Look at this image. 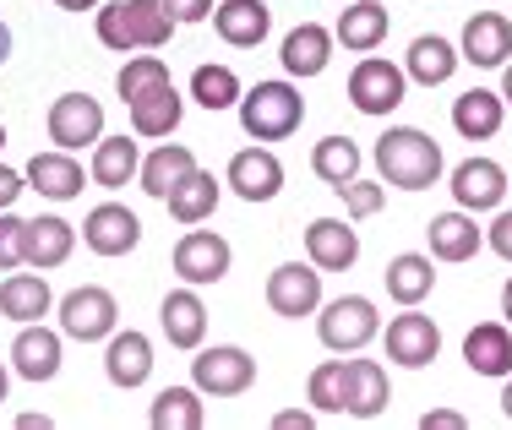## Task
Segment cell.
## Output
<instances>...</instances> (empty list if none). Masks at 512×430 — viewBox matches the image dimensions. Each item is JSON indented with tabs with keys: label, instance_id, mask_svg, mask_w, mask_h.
<instances>
[{
	"label": "cell",
	"instance_id": "30bf717a",
	"mask_svg": "<svg viewBox=\"0 0 512 430\" xmlns=\"http://www.w3.org/2000/svg\"><path fill=\"white\" fill-rule=\"evenodd\" d=\"M512 191V175L496 158H463L453 169V202L463 213H496Z\"/></svg>",
	"mask_w": 512,
	"mask_h": 430
},
{
	"label": "cell",
	"instance_id": "f35d334b",
	"mask_svg": "<svg viewBox=\"0 0 512 430\" xmlns=\"http://www.w3.org/2000/svg\"><path fill=\"white\" fill-rule=\"evenodd\" d=\"M306 398L316 414H344V360H322L306 382Z\"/></svg>",
	"mask_w": 512,
	"mask_h": 430
},
{
	"label": "cell",
	"instance_id": "6da1fadb",
	"mask_svg": "<svg viewBox=\"0 0 512 430\" xmlns=\"http://www.w3.org/2000/svg\"><path fill=\"white\" fill-rule=\"evenodd\" d=\"M376 169H382V186L398 191H425L442 180V142L420 126H393L376 142Z\"/></svg>",
	"mask_w": 512,
	"mask_h": 430
},
{
	"label": "cell",
	"instance_id": "7402d4cb",
	"mask_svg": "<svg viewBox=\"0 0 512 430\" xmlns=\"http://www.w3.org/2000/svg\"><path fill=\"white\" fill-rule=\"evenodd\" d=\"M425 235H431V256H436V262H469V256H480V245H485V229L474 224V213H463V207L431 218Z\"/></svg>",
	"mask_w": 512,
	"mask_h": 430
},
{
	"label": "cell",
	"instance_id": "4316f807",
	"mask_svg": "<svg viewBox=\"0 0 512 430\" xmlns=\"http://www.w3.org/2000/svg\"><path fill=\"white\" fill-rule=\"evenodd\" d=\"M28 186L39 196H50V202H71V196H82V164L66 153V147L33 153L28 158Z\"/></svg>",
	"mask_w": 512,
	"mask_h": 430
},
{
	"label": "cell",
	"instance_id": "ee69618b",
	"mask_svg": "<svg viewBox=\"0 0 512 430\" xmlns=\"http://www.w3.org/2000/svg\"><path fill=\"white\" fill-rule=\"evenodd\" d=\"M485 245H491L502 262H512V207H496L491 229H485Z\"/></svg>",
	"mask_w": 512,
	"mask_h": 430
},
{
	"label": "cell",
	"instance_id": "9f6ffc18",
	"mask_svg": "<svg viewBox=\"0 0 512 430\" xmlns=\"http://www.w3.org/2000/svg\"><path fill=\"white\" fill-rule=\"evenodd\" d=\"M6 387H11V371L0 365V403H6Z\"/></svg>",
	"mask_w": 512,
	"mask_h": 430
},
{
	"label": "cell",
	"instance_id": "3957f363",
	"mask_svg": "<svg viewBox=\"0 0 512 430\" xmlns=\"http://www.w3.org/2000/svg\"><path fill=\"white\" fill-rule=\"evenodd\" d=\"M316 333H322V343L333 354H360L365 343L382 333V316H376V305L365 300V294H338V300L322 305Z\"/></svg>",
	"mask_w": 512,
	"mask_h": 430
},
{
	"label": "cell",
	"instance_id": "7dc6e473",
	"mask_svg": "<svg viewBox=\"0 0 512 430\" xmlns=\"http://www.w3.org/2000/svg\"><path fill=\"white\" fill-rule=\"evenodd\" d=\"M22 191H28V186H22V175H17V169H6V164H0V213H6V207L17 202Z\"/></svg>",
	"mask_w": 512,
	"mask_h": 430
},
{
	"label": "cell",
	"instance_id": "d4e9b609",
	"mask_svg": "<svg viewBox=\"0 0 512 430\" xmlns=\"http://www.w3.org/2000/svg\"><path fill=\"white\" fill-rule=\"evenodd\" d=\"M333 28H322V22H300L295 33L284 39V49H278V60H284L289 77H322L327 60H333Z\"/></svg>",
	"mask_w": 512,
	"mask_h": 430
},
{
	"label": "cell",
	"instance_id": "836d02e7",
	"mask_svg": "<svg viewBox=\"0 0 512 430\" xmlns=\"http://www.w3.org/2000/svg\"><path fill=\"white\" fill-rule=\"evenodd\" d=\"M360 164H365V153H360V142L355 137H322L311 147V169H316V180L322 186H349V180L360 175Z\"/></svg>",
	"mask_w": 512,
	"mask_h": 430
},
{
	"label": "cell",
	"instance_id": "9a60e30c",
	"mask_svg": "<svg viewBox=\"0 0 512 430\" xmlns=\"http://www.w3.org/2000/svg\"><path fill=\"white\" fill-rule=\"evenodd\" d=\"M387 403H393V387H387V371L376 360H344V414L349 420H382Z\"/></svg>",
	"mask_w": 512,
	"mask_h": 430
},
{
	"label": "cell",
	"instance_id": "6f0895ef",
	"mask_svg": "<svg viewBox=\"0 0 512 430\" xmlns=\"http://www.w3.org/2000/svg\"><path fill=\"white\" fill-rule=\"evenodd\" d=\"M0 147H6V126H0Z\"/></svg>",
	"mask_w": 512,
	"mask_h": 430
},
{
	"label": "cell",
	"instance_id": "7bdbcfd3",
	"mask_svg": "<svg viewBox=\"0 0 512 430\" xmlns=\"http://www.w3.org/2000/svg\"><path fill=\"white\" fill-rule=\"evenodd\" d=\"M22 235H28V218H17L6 207L0 213V273H11V267H28L22 262Z\"/></svg>",
	"mask_w": 512,
	"mask_h": 430
},
{
	"label": "cell",
	"instance_id": "ab89813d",
	"mask_svg": "<svg viewBox=\"0 0 512 430\" xmlns=\"http://www.w3.org/2000/svg\"><path fill=\"white\" fill-rule=\"evenodd\" d=\"M164 82H169V66H164V60H158V55H137V60H126V66H120V82H115V88H120V98L131 104V98L164 88Z\"/></svg>",
	"mask_w": 512,
	"mask_h": 430
},
{
	"label": "cell",
	"instance_id": "681fc988",
	"mask_svg": "<svg viewBox=\"0 0 512 430\" xmlns=\"http://www.w3.org/2000/svg\"><path fill=\"white\" fill-rule=\"evenodd\" d=\"M17 425H22V430H50V414H22Z\"/></svg>",
	"mask_w": 512,
	"mask_h": 430
},
{
	"label": "cell",
	"instance_id": "4fadbf2b",
	"mask_svg": "<svg viewBox=\"0 0 512 430\" xmlns=\"http://www.w3.org/2000/svg\"><path fill=\"white\" fill-rule=\"evenodd\" d=\"M82 240H88L93 256H126V251H137L142 224H137V213H131V207L99 202L88 218H82Z\"/></svg>",
	"mask_w": 512,
	"mask_h": 430
},
{
	"label": "cell",
	"instance_id": "c3c4849f",
	"mask_svg": "<svg viewBox=\"0 0 512 430\" xmlns=\"http://www.w3.org/2000/svg\"><path fill=\"white\" fill-rule=\"evenodd\" d=\"M311 425H316V414H306V409H289L273 420V430H311Z\"/></svg>",
	"mask_w": 512,
	"mask_h": 430
},
{
	"label": "cell",
	"instance_id": "b9f144b4",
	"mask_svg": "<svg viewBox=\"0 0 512 430\" xmlns=\"http://www.w3.org/2000/svg\"><path fill=\"white\" fill-rule=\"evenodd\" d=\"M338 196H344V207H349V218H376L382 213V202H387V186H376V180H349V186H338Z\"/></svg>",
	"mask_w": 512,
	"mask_h": 430
},
{
	"label": "cell",
	"instance_id": "db71d44e",
	"mask_svg": "<svg viewBox=\"0 0 512 430\" xmlns=\"http://www.w3.org/2000/svg\"><path fill=\"white\" fill-rule=\"evenodd\" d=\"M6 55H11V28L0 22V66H6Z\"/></svg>",
	"mask_w": 512,
	"mask_h": 430
},
{
	"label": "cell",
	"instance_id": "5b68a950",
	"mask_svg": "<svg viewBox=\"0 0 512 430\" xmlns=\"http://www.w3.org/2000/svg\"><path fill=\"white\" fill-rule=\"evenodd\" d=\"M256 382V360L235 343H213L191 360V387L207 392V398H240Z\"/></svg>",
	"mask_w": 512,
	"mask_h": 430
},
{
	"label": "cell",
	"instance_id": "603a6c76",
	"mask_svg": "<svg viewBox=\"0 0 512 430\" xmlns=\"http://www.w3.org/2000/svg\"><path fill=\"white\" fill-rule=\"evenodd\" d=\"M213 28L224 44L235 49H256L267 39V28H273V11L262 6V0H218L213 6Z\"/></svg>",
	"mask_w": 512,
	"mask_h": 430
},
{
	"label": "cell",
	"instance_id": "816d5d0a",
	"mask_svg": "<svg viewBox=\"0 0 512 430\" xmlns=\"http://www.w3.org/2000/svg\"><path fill=\"white\" fill-rule=\"evenodd\" d=\"M502 322L512 327V278H507V284H502Z\"/></svg>",
	"mask_w": 512,
	"mask_h": 430
},
{
	"label": "cell",
	"instance_id": "8fae6325",
	"mask_svg": "<svg viewBox=\"0 0 512 430\" xmlns=\"http://www.w3.org/2000/svg\"><path fill=\"white\" fill-rule=\"evenodd\" d=\"M104 137V104L88 93H60L50 104V142L77 153V147L99 142Z\"/></svg>",
	"mask_w": 512,
	"mask_h": 430
},
{
	"label": "cell",
	"instance_id": "ffe728a7",
	"mask_svg": "<svg viewBox=\"0 0 512 430\" xmlns=\"http://www.w3.org/2000/svg\"><path fill=\"white\" fill-rule=\"evenodd\" d=\"M104 376L115 382L120 392H131V387H142L153 376V343L142 338V333H109V349H104Z\"/></svg>",
	"mask_w": 512,
	"mask_h": 430
},
{
	"label": "cell",
	"instance_id": "d6986e66",
	"mask_svg": "<svg viewBox=\"0 0 512 430\" xmlns=\"http://www.w3.org/2000/svg\"><path fill=\"white\" fill-rule=\"evenodd\" d=\"M387 28H393V17H387L382 0H344V17H338L333 39L344 44L349 55H371V49L387 39Z\"/></svg>",
	"mask_w": 512,
	"mask_h": 430
},
{
	"label": "cell",
	"instance_id": "5bb4252c",
	"mask_svg": "<svg viewBox=\"0 0 512 430\" xmlns=\"http://www.w3.org/2000/svg\"><path fill=\"white\" fill-rule=\"evenodd\" d=\"M458 55L469 60V66H507L512 60V22L502 17V11H474L469 22H463V44Z\"/></svg>",
	"mask_w": 512,
	"mask_h": 430
},
{
	"label": "cell",
	"instance_id": "d6a6232c",
	"mask_svg": "<svg viewBox=\"0 0 512 430\" xmlns=\"http://www.w3.org/2000/svg\"><path fill=\"white\" fill-rule=\"evenodd\" d=\"M197 169V158H191V147H180V142H164V147H153L148 158H142V169H137V180H142V191L153 196V202H164L169 191L180 186V180Z\"/></svg>",
	"mask_w": 512,
	"mask_h": 430
},
{
	"label": "cell",
	"instance_id": "ba28073f",
	"mask_svg": "<svg viewBox=\"0 0 512 430\" xmlns=\"http://www.w3.org/2000/svg\"><path fill=\"white\" fill-rule=\"evenodd\" d=\"M229 262H235V251H229V240L213 235V229H186L175 245V273H180V284H191V289L218 284V278L229 273Z\"/></svg>",
	"mask_w": 512,
	"mask_h": 430
},
{
	"label": "cell",
	"instance_id": "f907efd6",
	"mask_svg": "<svg viewBox=\"0 0 512 430\" xmlns=\"http://www.w3.org/2000/svg\"><path fill=\"white\" fill-rule=\"evenodd\" d=\"M60 11H99V0H55Z\"/></svg>",
	"mask_w": 512,
	"mask_h": 430
},
{
	"label": "cell",
	"instance_id": "60d3db41",
	"mask_svg": "<svg viewBox=\"0 0 512 430\" xmlns=\"http://www.w3.org/2000/svg\"><path fill=\"white\" fill-rule=\"evenodd\" d=\"M99 44L115 49V55L137 49V39H131V22H126V0H115V6H99Z\"/></svg>",
	"mask_w": 512,
	"mask_h": 430
},
{
	"label": "cell",
	"instance_id": "277c9868",
	"mask_svg": "<svg viewBox=\"0 0 512 430\" xmlns=\"http://www.w3.org/2000/svg\"><path fill=\"white\" fill-rule=\"evenodd\" d=\"M409 98V71L393 66L382 55H365L355 71H349V104L360 115H393L398 104Z\"/></svg>",
	"mask_w": 512,
	"mask_h": 430
},
{
	"label": "cell",
	"instance_id": "52a82bcc",
	"mask_svg": "<svg viewBox=\"0 0 512 430\" xmlns=\"http://www.w3.org/2000/svg\"><path fill=\"white\" fill-rule=\"evenodd\" d=\"M267 305H273V316H289V322L316 316L322 311V267L316 262L273 267V273H267Z\"/></svg>",
	"mask_w": 512,
	"mask_h": 430
},
{
	"label": "cell",
	"instance_id": "d590c367",
	"mask_svg": "<svg viewBox=\"0 0 512 430\" xmlns=\"http://www.w3.org/2000/svg\"><path fill=\"white\" fill-rule=\"evenodd\" d=\"M148 425L153 430H202L207 414H202V392L197 387H164L148 409Z\"/></svg>",
	"mask_w": 512,
	"mask_h": 430
},
{
	"label": "cell",
	"instance_id": "484cf974",
	"mask_svg": "<svg viewBox=\"0 0 512 430\" xmlns=\"http://www.w3.org/2000/svg\"><path fill=\"white\" fill-rule=\"evenodd\" d=\"M126 109H131V131H137L142 142H153V137H169V131L180 126V115H186V98L175 93V82H164V88L131 98Z\"/></svg>",
	"mask_w": 512,
	"mask_h": 430
},
{
	"label": "cell",
	"instance_id": "7c38bea8",
	"mask_svg": "<svg viewBox=\"0 0 512 430\" xmlns=\"http://www.w3.org/2000/svg\"><path fill=\"white\" fill-rule=\"evenodd\" d=\"M224 186L235 191L240 202H273V196L284 191V164H278V153H267V147H246V153L229 158Z\"/></svg>",
	"mask_w": 512,
	"mask_h": 430
},
{
	"label": "cell",
	"instance_id": "2e32d148",
	"mask_svg": "<svg viewBox=\"0 0 512 430\" xmlns=\"http://www.w3.org/2000/svg\"><path fill=\"white\" fill-rule=\"evenodd\" d=\"M11 371L22 382H55L60 376V333L44 322H22L17 343H11Z\"/></svg>",
	"mask_w": 512,
	"mask_h": 430
},
{
	"label": "cell",
	"instance_id": "e575fe53",
	"mask_svg": "<svg viewBox=\"0 0 512 430\" xmlns=\"http://www.w3.org/2000/svg\"><path fill=\"white\" fill-rule=\"evenodd\" d=\"M164 207H169L175 224H202V218H213V207H218V180L207 175V169H191V175L164 196Z\"/></svg>",
	"mask_w": 512,
	"mask_h": 430
},
{
	"label": "cell",
	"instance_id": "9c48e42d",
	"mask_svg": "<svg viewBox=\"0 0 512 430\" xmlns=\"http://www.w3.org/2000/svg\"><path fill=\"white\" fill-rule=\"evenodd\" d=\"M436 354H442V327L431 316H420V305H404V316L387 322V360L409 365V371H425Z\"/></svg>",
	"mask_w": 512,
	"mask_h": 430
},
{
	"label": "cell",
	"instance_id": "bcb514c9",
	"mask_svg": "<svg viewBox=\"0 0 512 430\" xmlns=\"http://www.w3.org/2000/svg\"><path fill=\"white\" fill-rule=\"evenodd\" d=\"M469 420L463 414H453V409H431V414H420V430H463Z\"/></svg>",
	"mask_w": 512,
	"mask_h": 430
},
{
	"label": "cell",
	"instance_id": "11a10c76",
	"mask_svg": "<svg viewBox=\"0 0 512 430\" xmlns=\"http://www.w3.org/2000/svg\"><path fill=\"white\" fill-rule=\"evenodd\" d=\"M502 414L512 420V376H507V387H502Z\"/></svg>",
	"mask_w": 512,
	"mask_h": 430
},
{
	"label": "cell",
	"instance_id": "f1b7e54d",
	"mask_svg": "<svg viewBox=\"0 0 512 430\" xmlns=\"http://www.w3.org/2000/svg\"><path fill=\"white\" fill-rule=\"evenodd\" d=\"M71 245H77V229L66 224V218H28V235H22V262L39 267V273H50L71 256Z\"/></svg>",
	"mask_w": 512,
	"mask_h": 430
},
{
	"label": "cell",
	"instance_id": "cb8c5ba5",
	"mask_svg": "<svg viewBox=\"0 0 512 430\" xmlns=\"http://www.w3.org/2000/svg\"><path fill=\"white\" fill-rule=\"evenodd\" d=\"M463 360H469L474 376H496V382H507L512 376V327L507 322H480L469 338H463Z\"/></svg>",
	"mask_w": 512,
	"mask_h": 430
},
{
	"label": "cell",
	"instance_id": "74e56055",
	"mask_svg": "<svg viewBox=\"0 0 512 430\" xmlns=\"http://www.w3.org/2000/svg\"><path fill=\"white\" fill-rule=\"evenodd\" d=\"M191 98L202 109H235L240 104V77L229 66H197L191 71Z\"/></svg>",
	"mask_w": 512,
	"mask_h": 430
},
{
	"label": "cell",
	"instance_id": "8d00e7d4",
	"mask_svg": "<svg viewBox=\"0 0 512 430\" xmlns=\"http://www.w3.org/2000/svg\"><path fill=\"white\" fill-rule=\"evenodd\" d=\"M126 22H131L137 49H164L169 39H175V28H180V22L164 11V0H126Z\"/></svg>",
	"mask_w": 512,
	"mask_h": 430
},
{
	"label": "cell",
	"instance_id": "7a4b0ae2",
	"mask_svg": "<svg viewBox=\"0 0 512 430\" xmlns=\"http://www.w3.org/2000/svg\"><path fill=\"white\" fill-rule=\"evenodd\" d=\"M235 109H240V126H246L251 142H284L306 120V98H300L295 82H256L251 93H240Z\"/></svg>",
	"mask_w": 512,
	"mask_h": 430
},
{
	"label": "cell",
	"instance_id": "4dcf8cb0",
	"mask_svg": "<svg viewBox=\"0 0 512 430\" xmlns=\"http://www.w3.org/2000/svg\"><path fill=\"white\" fill-rule=\"evenodd\" d=\"M137 142H142L137 131H131V137H99V142H93V186H104V191L131 186L137 169H142Z\"/></svg>",
	"mask_w": 512,
	"mask_h": 430
},
{
	"label": "cell",
	"instance_id": "44dd1931",
	"mask_svg": "<svg viewBox=\"0 0 512 430\" xmlns=\"http://www.w3.org/2000/svg\"><path fill=\"white\" fill-rule=\"evenodd\" d=\"M502 120H507V98L491 88H469L453 98V131L469 142H491L502 131Z\"/></svg>",
	"mask_w": 512,
	"mask_h": 430
},
{
	"label": "cell",
	"instance_id": "8992f818",
	"mask_svg": "<svg viewBox=\"0 0 512 430\" xmlns=\"http://www.w3.org/2000/svg\"><path fill=\"white\" fill-rule=\"evenodd\" d=\"M115 322H120V305H115V294L99 289V284H82V289H71L66 300H60V333L77 338V343L109 338Z\"/></svg>",
	"mask_w": 512,
	"mask_h": 430
},
{
	"label": "cell",
	"instance_id": "83f0119b",
	"mask_svg": "<svg viewBox=\"0 0 512 430\" xmlns=\"http://www.w3.org/2000/svg\"><path fill=\"white\" fill-rule=\"evenodd\" d=\"M458 66H463V55L442 39V33H420V39L409 44V60H404L409 82H420V88H442V82H453Z\"/></svg>",
	"mask_w": 512,
	"mask_h": 430
},
{
	"label": "cell",
	"instance_id": "f546056e",
	"mask_svg": "<svg viewBox=\"0 0 512 430\" xmlns=\"http://www.w3.org/2000/svg\"><path fill=\"white\" fill-rule=\"evenodd\" d=\"M55 294L44 284V273L33 267V273H17L11 267L6 284H0V316H11V322H39V316H50Z\"/></svg>",
	"mask_w": 512,
	"mask_h": 430
},
{
	"label": "cell",
	"instance_id": "f5cc1de1",
	"mask_svg": "<svg viewBox=\"0 0 512 430\" xmlns=\"http://www.w3.org/2000/svg\"><path fill=\"white\" fill-rule=\"evenodd\" d=\"M502 98H507V109H512V60L502 66Z\"/></svg>",
	"mask_w": 512,
	"mask_h": 430
},
{
	"label": "cell",
	"instance_id": "e0dca14e",
	"mask_svg": "<svg viewBox=\"0 0 512 430\" xmlns=\"http://www.w3.org/2000/svg\"><path fill=\"white\" fill-rule=\"evenodd\" d=\"M158 322H164V338H169V349H202V338H207V305H202V294L197 289H169L164 294V305H158Z\"/></svg>",
	"mask_w": 512,
	"mask_h": 430
},
{
	"label": "cell",
	"instance_id": "f6af8a7d",
	"mask_svg": "<svg viewBox=\"0 0 512 430\" xmlns=\"http://www.w3.org/2000/svg\"><path fill=\"white\" fill-rule=\"evenodd\" d=\"M164 11L175 22H207L213 17V0H164Z\"/></svg>",
	"mask_w": 512,
	"mask_h": 430
},
{
	"label": "cell",
	"instance_id": "ac0fdd59",
	"mask_svg": "<svg viewBox=\"0 0 512 430\" xmlns=\"http://www.w3.org/2000/svg\"><path fill=\"white\" fill-rule=\"evenodd\" d=\"M306 256L322 273H349L360 262V235L344 224V218H316L306 229Z\"/></svg>",
	"mask_w": 512,
	"mask_h": 430
},
{
	"label": "cell",
	"instance_id": "1f68e13d",
	"mask_svg": "<svg viewBox=\"0 0 512 430\" xmlns=\"http://www.w3.org/2000/svg\"><path fill=\"white\" fill-rule=\"evenodd\" d=\"M382 284H387V300L393 305H420V300H431V289H436V267H431V256L404 251V256L387 262Z\"/></svg>",
	"mask_w": 512,
	"mask_h": 430
}]
</instances>
